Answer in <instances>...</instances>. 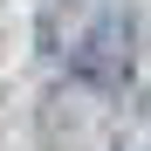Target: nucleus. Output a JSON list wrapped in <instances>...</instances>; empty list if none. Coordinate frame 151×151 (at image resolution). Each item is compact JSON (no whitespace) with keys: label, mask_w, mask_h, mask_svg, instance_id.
Segmentation results:
<instances>
[{"label":"nucleus","mask_w":151,"mask_h":151,"mask_svg":"<svg viewBox=\"0 0 151 151\" xmlns=\"http://www.w3.org/2000/svg\"><path fill=\"white\" fill-rule=\"evenodd\" d=\"M131 62H137V48H131V21L124 14H103L83 35V48H76V76L89 89H124L131 83Z\"/></svg>","instance_id":"1"},{"label":"nucleus","mask_w":151,"mask_h":151,"mask_svg":"<svg viewBox=\"0 0 151 151\" xmlns=\"http://www.w3.org/2000/svg\"><path fill=\"white\" fill-rule=\"evenodd\" d=\"M117 151H151V96L131 103V117L117 124Z\"/></svg>","instance_id":"2"}]
</instances>
